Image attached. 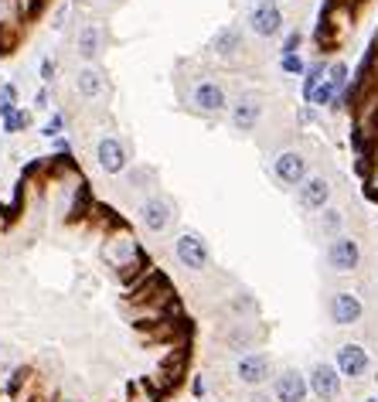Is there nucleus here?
<instances>
[{
    "instance_id": "obj_15",
    "label": "nucleus",
    "mask_w": 378,
    "mask_h": 402,
    "mask_svg": "<svg viewBox=\"0 0 378 402\" xmlns=\"http://www.w3.org/2000/svg\"><path fill=\"white\" fill-rule=\"evenodd\" d=\"M307 385H310V392L321 402H334L341 396V372L330 368V365H317L310 372V378H307Z\"/></svg>"
},
{
    "instance_id": "obj_22",
    "label": "nucleus",
    "mask_w": 378,
    "mask_h": 402,
    "mask_svg": "<svg viewBox=\"0 0 378 402\" xmlns=\"http://www.w3.org/2000/svg\"><path fill=\"white\" fill-rule=\"evenodd\" d=\"M341 225H344V212H341V208H330V205H328V208L321 212V232L334 239V236H341Z\"/></svg>"
},
{
    "instance_id": "obj_25",
    "label": "nucleus",
    "mask_w": 378,
    "mask_h": 402,
    "mask_svg": "<svg viewBox=\"0 0 378 402\" xmlns=\"http://www.w3.org/2000/svg\"><path fill=\"white\" fill-rule=\"evenodd\" d=\"M18 96H21V92H18V82H0V120L18 109Z\"/></svg>"
},
{
    "instance_id": "obj_8",
    "label": "nucleus",
    "mask_w": 378,
    "mask_h": 402,
    "mask_svg": "<svg viewBox=\"0 0 378 402\" xmlns=\"http://www.w3.org/2000/svg\"><path fill=\"white\" fill-rule=\"evenodd\" d=\"M273 174H276L279 185H286V188H300L303 181L310 178V164L303 157L300 150H279L276 157H273Z\"/></svg>"
},
{
    "instance_id": "obj_13",
    "label": "nucleus",
    "mask_w": 378,
    "mask_h": 402,
    "mask_svg": "<svg viewBox=\"0 0 378 402\" xmlns=\"http://www.w3.org/2000/svg\"><path fill=\"white\" fill-rule=\"evenodd\" d=\"M76 96L78 99H85V103H96L106 96V89H109V82H106V72L96 69V65H82L76 72Z\"/></svg>"
},
{
    "instance_id": "obj_34",
    "label": "nucleus",
    "mask_w": 378,
    "mask_h": 402,
    "mask_svg": "<svg viewBox=\"0 0 378 402\" xmlns=\"http://www.w3.org/2000/svg\"><path fill=\"white\" fill-rule=\"evenodd\" d=\"M58 402H72V399H58Z\"/></svg>"
},
{
    "instance_id": "obj_10",
    "label": "nucleus",
    "mask_w": 378,
    "mask_h": 402,
    "mask_svg": "<svg viewBox=\"0 0 378 402\" xmlns=\"http://www.w3.org/2000/svg\"><path fill=\"white\" fill-rule=\"evenodd\" d=\"M297 201H300L303 212L321 215L330 205V181L324 174H310L300 188H297Z\"/></svg>"
},
{
    "instance_id": "obj_1",
    "label": "nucleus",
    "mask_w": 378,
    "mask_h": 402,
    "mask_svg": "<svg viewBox=\"0 0 378 402\" xmlns=\"http://www.w3.org/2000/svg\"><path fill=\"white\" fill-rule=\"evenodd\" d=\"M102 263L113 269L120 280H126V283L136 273H144V269L150 266L147 256H144V249H140V242L133 239V232H126L123 225L106 236V242H102Z\"/></svg>"
},
{
    "instance_id": "obj_17",
    "label": "nucleus",
    "mask_w": 378,
    "mask_h": 402,
    "mask_svg": "<svg viewBox=\"0 0 378 402\" xmlns=\"http://www.w3.org/2000/svg\"><path fill=\"white\" fill-rule=\"evenodd\" d=\"M235 375L242 378L246 385H259V382H266V378H270V358H266V354H259V351L242 354V358H239V365H235Z\"/></svg>"
},
{
    "instance_id": "obj_4",
    "label": "nucleus",
    "mask_w": 378,
    "mask_h": 402,
    "mask_svg": "<svg viewBox=\"0 0 378 402\" xmlns=\"http://www.w3.org/2000/svg\"><path fill=\"white\" fill-rule=\"evenodd\" d=\"M174 256H177V263L184 269H191V273H202L211 263V249H208L202 232H195V229H184L174 239Z\"/></svg>"
},
{
    "instance_id": "obj_30",
    "label": "nucleus",
    "mask_w": 378,
    "mask_h": 402,
    "mask_svg": "<svg viewBox=\"0 0 378 402\" xmlns=\"http://www.w3.org/2000/svg\"><path fill=\"white\" fill-rule=\"evenodd\" d=\"M48 106H51V89L41 85V89L34 92V109H48Z\"/></svg>"
},
{
    "instance_id": "obj_20",
    "label": "nucleus",
    "mask_w": 378,
    "mask_h": 402,
    "mask_svg": "<svg viewBox=\"0 0 378 402\" xmlns=\"http://www.w3.org/2000/svg\"><path fill=\"white\" fill-rule=\"evenodd\" d=\"M324 76H328V62H324V58H314V62H307V72H303V79H300L303 103H310L314 89L321 85V79H324Z\"/></svg>"
},
{
    "instance_id": "obj_5",
    "label": "nucleus",
    "mask_w": 378,
    "mask_h": 402,
    "mask_svg": "<svg viewBox=\"0 0 378 402\" xmlns=\"http://www.w3.org/2000/svg\"><path fill=\"white\" fill-rule=\"evenodd\" d=\"M262 92H239L235 99H232V106H228V120H232V130H239V134H252L255 127H259V120H262Z\"/></svg>"
},
{
    "instance_id": "obj_14",
    "label": "nucleus",
    "mask_w": 378,
    "mask_h": 402,
    "mask_svg": "<svg viewBox=\"0 0 378 402\" xmlns=\"http://www.w3.org/2000/svg\"><path fill=\"white\" fill-rule=\"evenodd\" d=\"M361 314H365V303H361L358 294H351V290H337V294L330 296V321L334 324H341V327L358 324Z\"/></svg>"
},
{
    "instance_id": "obj_16",
    "label": "nucleus",
    "mask_w": 378,
    "mask_h": 402,
    "mask_svg": "<svg viewBox=\"0 0 378 402\" xmlns=\"http://www.w3.org/2000/svg\"><path fill=\"white\" fill-rule=\"evenodd\" d=\"M368 351L361 348V345H341L337 348V372L348 378H361L368 372Z\"/></svg>"
},
{
    "instance_id": "obj_9",
    "label": "nucleus",
    "mask_w": 378,
    "mask_h": 402,
    "mask_svg": "<svg viewBox=\"0 0 378 402\" xmlns=\"http://www.w3.org/2000/svg\"><path fill=\"white\" fill-rule=\"evenodd\" d=\"M358 263H361V245H358V239L354 236H334L328 245V266L334 269V273H354L358 269Z\"/></svg>"
},
{
    "instance_id": "obj_3",
    "label": "nucleus",
    "mask_w": 378,
    "mask_h": 402,
    "mask_svg": "<svg viewBox=\"0 0 378 402\" xmlns=\"http://www.w3.org/2000/svg\"><path fill=\"white\" fill-rule=\"evenodd\" d=\"M246 27H249L255 38H276V34H283V27H286L283 7H279L276 0H255V3H249V10H246Z\"/></svg>"
},
{
    "instance_id": "obj_21",
    "label": "nucleus",
    "mask_w": 378,
    "mask_h": 402,
    "mask_svg": "<svg viewBox=\"0 0 378 402\" xmlns=\"http://www.w3.org/2000/svg\"><path fill=\"white\" fill-rule=\"evenodd\" d=\"M27 127H31V113H27V109H14V113H7V116H4V134L7 136H14V134H24Z\"/></svg>"
},
{
    "instance_id": "obj_19",
    "label": "nucleus",
    "mask_w": 378,
    "mask_h": 402,
    "mask_svg": "<svg viewBox=\"0 0 378 402\" xmlns=\"http://www.w3.org/2000/svg\"><path fill=\"white\" fill-rule=\"evenodd\" d=\"M184 368H188V351L177 348L171 358H164L160 361V392H167V389H174L181 375H184Z\"/></svg>"
},
{
    "instance_id": "obj_35",
    "label": "nucleus",
    "mask_w": 378,
    "mask_h": 402,
    "mask_svg": "<svg viewBox=\"0 0 378 402\" xmlns=\"http://www.w3.org/2000/svg\"><path fill=\"white\" fill-rule=\"evenodd\" d=\"M365 402H378V399H365Z\"/></svg>"
},
{
    "instance_id": "obj_27",
    "label": "nucleus",
    "mask_w": 378,
    "mask_h": 402,
    "mask_svg": "<svg viewBox=\"0 0 378 402\" xmlns=\"http://www.w3.org/2000/svg\"><path fill=\"white\" fill-rule=\"evenodd\" d=\"M303 45V31L300 27H290L286 34H283V48H279V55H297Z\"/></svg>"
},
{
    "instance_id": "obj_26",
    "label": "nucleus",
    "mask_w": 378,
    "mask_h": 402,
    "mask_svg": "<svg viewBox=\"0 0 378 402\" xmlns=\"http://www.w3.org/2000/svg\"><path fill=\"white\" fill-rule=\"evenodd\" d=\"M41 136H45V140L65 136V113H62V109H55L48 120H45V127H41Z\"/></svg>"
},
{
    "instance_id": "obj_11",
    "label": "nucleus",
    "mask_w": 378,
    "mask_h": 402,
    "mask_svg": "<svg viewBox=\"0 0 378 402\" xmlns=\"http://www.w3.org/2000/svg\"><path fill=\"white\" fill-rule=\"evenodd\" d=\"M208 48H211L215 58L232 62V58H239V55L246 52V34H242V27H239V24H222L215 34H211Z\"/></svg>"
},
{
    "instance_id": "obj_29",
    "label": "nucleus",
    "mask_w": 378,
    "mask_h": 402,
    "mask_svg": "<svg viewBox=\"0 0 378 402\" xmlns=\"http://www.w3.org/2000/svg\"><path fill=\"white\" fill-rule=\"evenodd\" d=\"M317 113H321V109H314V106H307V103H303V106L297 109V123H300V127H310V123H317Z\"/></svg>"
},
{
    "instance_id": "obj_23",
    "label": "nucleus",
    "mask_w": 378,
    "mask_h": 402,
    "mask_svg": "<svg viewBox=\"0 0 378 402\" xmlns=\"http://www.w3.org/2000/svg\"><path fill=\"white\" fill-rule=\"evenodd\" d=\"M279 72L286 76V79H303V72H307V62H303V55H279Z\"/></svg>"
},
{
    "instance_id": "obj_32",
    "label": "nucleus",
    "mask_w": 378,
    "mask_h": 402,
    "mask_svg": "<svg viewBox=\"0 0 378 402\" xmlns=\"http://www.w3.org/2000/svg\"><path fill=\"white\" fill-rule=\"evenodd\" d=\"M195 396H204V378H195Z\"/></svg>"
},
{
    "instance_id": "obj_12",
    "label": "nucleus",
    "mask_w": 378,
    "mask_h": 402,
    "mask_svg": "<svg viewBox=\"0 0 378 402\" xmlns=\"http://www.w3.org/2000/svg\"><path fill=\"white\" fill-rule=\"evenodd\" d=\"M102 48H106V27H102L99 21H85V24L78 27V34H76L78 58H82L85 65H92V62L102 55Z\"/></svg>"
},
{
    "instance_id": "obj_6",
    "label": "nucleus",
    "mask_w": 378,
    "mask_h": 402,
    "mask_svg": "<svg viewBox=\"0 0 378 402\" xmlns=\"http://www.w3.org/2000/svg\"><path fill=\"white\" fill-rule=\"evenodd\" d=\"M140 225L150 232V236H160V232H167L171 225H174V205H171V198H164V194H150V198H144L140 201Z\"/></svg>"
},
{
    "instance_id": "obj_24",
    "label": "nucleus",
    "mask_w": 378,
    "mask_h": 402,
    "mask_svg": "<svg viewBox=\"0 0 378 402\" xmlns=\"http://www.w3.org/2000/svg\"><path fill=\"white\" fill-rule=\"evenodd\" d=\"M328 79L341 89V99H344L348 82H351V65H348V62H330V65H328Z\"/></svg>"
},
{
    "instance_id": "obj_28",
    "label": "nucleus",
    "mask_w": 378,
    "mask_h": 402,
    "mask_svg": "<svg viewBox=\"0 0 378 402\" xmlns=\"http://www.w3.org/2000/svg\"><path fill=\"white\" fill-rule=\"evenodd\" d=\"M55 72H58V62H55L51 55H45V58H41V69H38L41 82H45V85H51V82H55Z\"/></svg>"
},
{
    "instance_id": "obj_2",
    "label": "nucleus",
    "mask_w": 378,
    "mask_h": 402,
    "mask_svg": "<svg viewBox=\"0 0 378 402\" xmlns=\"http://www.w3.org/2000/svg\"><path fill=\"white\" fill-rule=\"evenodd\" d=\"M188 106L195 113H202V116H225L232 99H228L225 85L218 79H198L188 92Z\"/></svg>"
},
{
    "instance_id": "obj_7",
    "label": "nucleus",
    "mask_w": 378,
    "mask_h": 402,
    "mask_svg": "<svg viewBox=\"0 0 378 402\" xmlns=\"http://www.w3.org/2000/svg\"><path fill=\"white\" fill-rule=\"evenodd\" d=\"M96 164H99L102 174H109V178L123 174L126 167H130V150H126V143L113 134L99 136V140H96Z\"/></svg>"
},
{
    "instance_id": "obj_18",
    "label": "nucleus",
    "mask_w": 378,
    "mask_h": 402,
    "mask_svg": "<svg viewBox=\"0 0 378 402\" xmlns=\"http://www.w3.org/2000/svg\"><path fill=\"white\" fill-rule=\"evenodd\" d=\"M273 392H276L279 402H303L307 399V392H310V385H307V378L300 372H283L276 375V385H273Z\"/></svg>"
},
{
    "instance_id": "obj_33",
    "label": "nucleus",
    "mask_w": 378,
    "mask_h": 402,
    "mask_svg": "<svg viewBox=\"0 0 378 402\" xmlns=\"http://www.w3.org/2000/svg\"><path fill=\"white\" fill-rule=\"evenodd\" d=\"M375 79H378V62H375Z\"/></svg>"
},
{
    "instance_id": "obj_31",
    "label": "nucleus",
    "mask_w": 378,
    "mask_h": 402,
    "mask_svg": "<svg viewBox=\"0 0 378 402\" xmlns=\"http://www.w3.org/2000/svg\"><path fill=\"white\" fill-rule=\"evenodd\" d=\"M10 10H14V0H0V27L10 24V21H7V17H10Z\"/></svg>"
}]
</instances>
